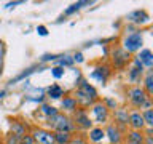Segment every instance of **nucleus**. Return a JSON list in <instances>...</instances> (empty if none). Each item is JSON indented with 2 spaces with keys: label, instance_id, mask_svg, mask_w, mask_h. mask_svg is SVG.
Wrapping results in <instances>:
<instances>
[{
  "label": "nucleus",
  "instance_id": "nucleus-7",
  "mask_svg": "<svg viewBox=\"0 0 153 144\" xmlns=\"http://www.w3.org/2000/svg\"><path fill=\"white\" fill-rule=\"evenodd\" d=\"M93 114L96 117V122L104 123L105 120H107V117H108V109H107V106H105V104L97 103V104L93 106Z\"/></svg>",
  "mask_w": 153,
  "mask_h": 144
},
{
  "label": "nucleus",
  "instance_id": "nucleus-22",
  "mask_svg": "<svg viewBox=\"0 0 153 144\" xmlns=\"http://www.w3.org/2000/svg\"><path fill=\"white\" fill-rule=\"evenodd\" d=\"M142 118H143V123L152 127L153 125V110L152 109H145V112L142 114Z\"/></svg>",
  "mask_w": 153,
  "mask_h": 144
},
{
  "label": "nucleus",
  "instance_id": "nucleus-9",
  "mask_svg": "<svg viewBox=\"0 0 153 144\" xmlns=\"http://www.w3.org/2000/svg\"><path fill=\"white\" fill-rule=\"evenodd\" d=\"M129 123H131V127L136 130V131H139V130H142L143 127H145V123H143V118H142V114L140 112H131L129 114Z\"/></svg>",
  "mask_w": 153,
  "mask_h": 144
},
{
  "label": "nucleus",
  "instance_id": "nucleus-29",
  "mask_svg": "<svg viewBox=\"0 0 153 144\" xmlns=\"http://www.w3.org/2000/svg\"><path fill=\"white\" fill-rule=\"evenodd\" d=\"M62 58H64V59L59 61L61 66H70L72 62H74V58H69V56H62ZM61 66H59V67H61Z\"/></svg>",
  "mask_w": 153,
  "mask_h": 144
},
{
  "label": "nucleus",
  "instance_id": "nucleus-11",
  "mask_svg": "<svg viewBox=\"0 0 153 144\" xmlns=\"http://www.w3.org/2000/svg\"><path fill=\"white\" fill-rule=\"evenodd\" d=\"M139 61L142 62V66H147V67H152L153 66V55L150 50H143L140 51V55L137 56Z\"/></svg>",
  "mask_w": 153,
  "mask_h": 144
},
{
  "label": "nucleus",
  "instance_id": "nucleus-21",
  "mask_svg": "<svg viewBox=\"0 0 153 144\" xmlns=\"http://www.w3.org/2000/svg\"><path fill=\"white\" fill-rule=\"evenodd\" d=\"M145 88H147V96L150 98V94L153 93V75H152V72H148L147 74V79H145Z\"/></svg>",
  "mask_w": 153,
  "mask_h": 144
},
{
  "label": "nucleus",
  "instance_id": "nucleus-16",
  "mask_svg": "<svg viewBox=\"0 0 153 144\" xmlns=\"http://www.w3.org/2000/svg\"><path fill=\"white\" fill-rule=\"evenodd\" d=\"M61 106H62V109H64V110L74 112V110L76 109V101H75V98H72V96H67V98L62 99Z\"/></svg>",
  "mask_w": 153,
  "mask_h": 144
},
{
  "label": "nucleus",
  "instance_id": "nucleus-25",
  "mask_svg": "<svg viewBox=\"0 0 153 144\" xmlns=\"http://www.w3.org/2000/svg\"><path fill=\"white\" fill-rule=\"evenodd\" d=\"M7 144H21V136L18 134H10L7 139Z\"/></svg>",
  "mask_w": 153,
  "mask_h": 144
},
{
  "label": "nucleus",
  "instance_id": "nucleus-24",
  "mask_svg": "<svg viewBox=\"0 0 153 144\" xmlns=\"http://www.w3.org/2000/svg\"><path fill=\"white\" fill-rule=\"evenodd\" d=\"M13 134H18V136H24V127L19 125L16 122H13Z\"/></svg>",
  "mask_w": 153,
  "mask_h": 144
},
{
  "label": "nucleus",
  "instance_id": "nucleus-28",
  "mask_svg": "<svg viewBox=\"0 0 153 144\" xmlns=\"http://www.w3.org/2000/svg\"><path fill=\"white\" fill-rule=\"evenodd\" d=\"M53 70V75L56 77V79H61L62 75H64V69L62 67H54V69H51Z\"/></svg>",
  "mask_w": 153,
  "mask_h": 144
},
{
  "label": "nucleus",
  "instance_id": "nucleus-34",
  "mask_svg": "<svg viewBox=\"0 0 153 144\" xmlns=\"http://www.w3.org/2000/svg\"><path fill=\"white\" fill-rule=\"evenodd\" d=\"M145 144H152V134H150V133H147V141H145Z\"/></svg>",
  "mask_w": 153,
  "mask_h": 144
},
{
  "label": "nucleus",
  "instance_id": "nucleus-15",
  "mask_svg": "<svg viewBox=\"0 0 153 144\" xmlns=\"http://www.w3.org/2000/svg\"><path fill=\"white\" fill-rule=\"evenodd\" d=\"M54 142L56 144H69L70 141V133H65V131H54Z\"/></svg>",
  "mask_w": 153,
  "mask_h": 144
},
{
  "label": "nucleus",
  "instance_id": "nucleus-13",
  "mask_svg": "<svg viewBox=\"0 0 153 144\" xmlns=\"http://www.w3.org/2000/svg\"><path fill=\"white\" fill-rule=\"evenodd\" d=\"M129 19H131L132 22H137V24H140V22H147L148 21V14L145 11H140V10H137V11H134L129 14Z\"/></svg>",
  "mask_w": 153,
  "mask_h": 144
},
{
  "label": "nucleus",
  "instance_id": "nucleus-27",
  "mask_svg": "<svg viewBox=\"0 0 153 144\" xmlns=\"http://www.w3.org/2000/svg\"><path fill=\"white\" fill-rule=\"evenodd\" d=\"M21 144H35V141L32 139L30 134H24V136H21Z\"/></svg>",
  "mask_w": 153,
  "mask_h": 144
},
{
  "label": "nucleus",
  "instance_id": "nucleus-17",
  "mask_svg": "<svg viewBox=\"0 0 153 144\" xmlns=\"http://www.w3.org/2000/svg\"><path fill=\"white\" fill-rule=\"evenodd\" d=\"M128 144H143V136L140 131H131L128 134Z\"/></svg>",
  "mask_w": 153,
  "mask_h": 144
},
{
  "label": "nucleus",
  "instance_id": "nucleus-30",
  "mask_svg": "<svg viewBox=\"0 0 153 144\" xmlns=\"http://www.w3.org/2000/svg\"><path fill=\"white\" fill-rule=\"evenodd\" d=\"M69 144H85V139L83 138H70V141H69Z\"/></svg>",
  "mask_w": 153,
  "mask_h": 144
},
{
  "label": "nucleus",
  "instance_id": "nucleus-2",
  "mask_svg": "<svg viewBox=\"0 0 153 144\" xmlns=\"http://www.w3.org/2000/svg\"><path fill=\"white\" fill-rule=\"evenodd\" d=\"M48 125L56 130V131H65V133H70L74 130V123L72 120L67 117V115H62V114H56L54 117H50L48 118Z\"/></svg>",
  "mask_w": 153,
  "mask_h": 144
},
{
  "label": "nucleus",
  "instance_id": "nucleus-14",
  "mask_svg": "<svg viewBox=\"0 0 153 144\" xmlns=\"http://www.w3.org/2000/svg\"><path fill=\"white\" fill-rule=\"evenodd\" d=\"M115 118L120 125H128L129 123V114L126 109H118L115 110Z\"/></svg>",
  "mask_w": 153,
  "mask_h": 144
},
{
  "label": "nucleus",
  "instance_id": "nucleus-12",
  "mask_svg": "<svg viewBox=\"0 0 153 144\" xmlns=\"http://www.w3.org/2000/svg\"><path fill=\"white\" fill-rule=\"evenodd\" d=\"M110 74V70H108V67H97L93 74H91V77H94V79H97L100 83H104L105 82V79H107V75Z\"/></svg>",
  "mask_w": 153,
  "mask_h": 144
},
{
  "label": "nucleus",
  "instance_id": "nucleus-33",
  "mask_svg": "<svg viewBox=\"0 0 153 144\" xmlns=\"http://www.w3.org/2000/svg\"><path fill=\"white\" fill-rule=\"evenodd\" d=\"M74 59H75V61H78V62H81V61H83V55H81V53H78V55H75Z\"/></svg>",
  "mask_w": 153,
  "mask_h": 144
},
{
  "label": "nucleus",
  "instance_id": "nucleus-19",
  "mask_svg": "<svg viewBox=\"0 0 153 144\" xmlns=\"http://www.w3.org/2000/svg\"><path fill=\"white\" fill-rule=\"evenodd\" d=\"M62 93H64V91H62V88L59 85H51L50 88H48V96L53 99H59L62 96Z\"/></svg>",
  "mask_w": 153,
  "mask_h": 144
},
{
  "label": "nucleus",
  "instance_id": "nucleus-31",
  "mask_svg": "<svg viewBox=\"0 0 153 144\" xmlns=\"http://www.w3.org/2000/svg\"><path fill=\"white\" fill-rule=\"evenodd\" d=\"M37 32L40 34V35H46V34H48V31H46L45 26H38V27H37Z\"/></svg>",
  "mask_w": 153,
  "mask_h": 144
},
{
  "label": "nucleus",
  "instance_id": "nucleus-26",
  "mask_svg": "<svg viewBox=\"0 0 153 144\" xmlns=\"http://www.w3.org/2000/svg\"><path fill=\"white\" fill-rule=\"evenodd\" d=\"M140 74H142V70H139V69H136V67H132L131 72H129V80L136 82V80H137V75H140Z\"/></svg>",
  "mask_w": 153,
  "mask_h": 144
},
{
  "label": "nucleus",
  "instance_id": "nucleus-23",
  "mask_svg": "<svg viewBox=\"0 0 153 144\" xmlns=\"http://www.w3.org/2000/svg\"><path fill=\"white\" fill-rule=\"evenodd\" d=\"M83 5H89V2H78V3H74L70 8H67L65 10V14H70V13H74V11H76V10H80Z\"/></svg>",
  "mask_w": 153,
  "mask_h": 144
},
{
  "label": "nucleus",
  "instance_id": "nucleus-8",
  "mask_svg": "<svg viewBox=\"0 0 153 144\" xmlns=\"http://www.w3.org/2000/svg\"><path fill=\"white\" fill-rule=\"evenodd\" d=\"M104 133L108 136V139H110V142H112V144H120V142H121V133H120L118 127H113V125H108V127H107V130H105Z\"/></svg>",
  "mask_w": 153,
  "mask_h": 144
},
{
  "label": "nucleus",
  "instance_id": "nucleus-5",
  "mask_svg": "<svg viewBox=\"0 0 153 144\" xmlns=\"http://www.w3.org/2000/svg\"><path fill=\"white\" fill-rule=\"evenodd\" d=\"M32 139L38 144H56L54 142V134H53L51 131H48V130H33L32 131Z\"/></svg>",
  "mask_w": 153,
  "mask_h": 144
},
{
  "label": "nucleus",
  "instance_id": "nucleus-10",
  "mask_svg": "<svg viewBox=\"0 0 153 144\" xmlns=\"http://www.w3.org/2000/svg\"><path fill=\"white\" fill-rule=\"evenodd\" d=\"M75 122L81 128H91V125H93V122L89 120V117L86 115L85 110H78V112H75Z\"/></svg>",
  "mask_w": 153,
  "mask_h": 144
},
{
  "label": "nucleus",
  "instance_id": "nucleus-1",
  "mask_svg": "<svg viewBox=\"0 0 153 144\" xmlns=\"http://www.w3.org/2000/svg\"><path fill=\"white\" fill-rule=\"evenodd\" d=\"M76 98L75 101L76 103H81V104H85V106H89V104H93L96 99H97V91L94 90V86L93 85H89L88 82H81L80 83V88L76 90Z\"/></svg>",
  "mask_w": 153,
  "mask_h": 144
},
{
  "label": "nucleus",
  "instance_id": "nucleus-18",
  "mask_svg": "<svg viewBox=\"0 0 153 144\" xmlns=\"http://www.w3.org/2000/svg\"><path fill=\"white\" fill-rule=\"evenodd\" d=\"M104 136H105V133H104L102 128H91V131H89V139L91 141L99 142V141H102Z\"/></svg>",
  "mask_w": 153,
  "mask_h": 144
},
{
  "label": "nucleus",
  "instance_id": "nucleus-6",
  "mask_svg": "<svg viewBox=\"0 0 153 144\" xmlns=\"http://www.w3.org/2000/svg\"><path fill=\"white\" fill-rule=\"evenodd\" d=\"M112 59H113V64L117 67H123L129 61V53L121 50V48H115L112 53Z\"/></svg>",
  "mask_w": 153,
  "mask_h": 144
},
{
  "label": "nucleus",
  "instance_id": "nucleus-3",
  "mask_svg": "<svg viewBox=\"0 0 153 144\" xmlns=\"http://www.w3.org/2000/svg\"><path fill=\"white\" fill-rule=\"evenodd\" d=\"M123 50L128 51V53H132V51H137L139 48L142 46V34L140 32H134L131 35H128L123 42Z\"/></svg>",
  "mask_w": 153,
  "mask_h": 144
},
{
  "label": "nucleus",
  "instance_id": "nucleus-20",
  "mask_svg": "<svg viewBox=\"0 0 153 144\" xmlns=\"http://www.w3.org/2000/svg\"><path fill=\"white\" fill-rule=\"evenodd\" d=\"M40 110H42V112L46 115L48 118H50V117H54L56 114H59L56 107H53V106H48V104H43L42 107H40Z\"/></svg>",
  "mask_w": 153,
  "mask_h": 144
},
{
  "label": "nucleus",
  "instance_id": "nucleus-32",
  "mask_svg": "<svg viewBox=\"0 0 153 144\" xmlns=\"http://www.w3.org/2000/svg\"><path fill=\"white\" fill-rule=\"evenodd\" d=\"M105 103H107V104L110 106V107H113V109L117 107V104H115V101H112V99H105Z\"/></svg>",
  "mask_w": 153,
  "mask_h": 144
},
{
  "label": "nucleus",
  "instance_id": "nucleus-4",
  "mask_svg": "<svg viewBox=\"0 0 153 144\" xmlns=\"http://www.w3.org/2000/svg\"><path fill=\"white\" fill-rule=\"evenodd\" d=\"M129 99H131L132 106H136V107H143V104L147 103L148 96H147V93L142 88L134 86V88L129 90Z\"/></svg>",
  "mask_w": 153,
  "mask_h": 144
}]
</instances>
